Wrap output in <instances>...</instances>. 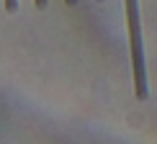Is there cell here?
I'll return each instance as SVG.
<instances>
[{
	"label": "cell",
	"instance_id": "cell-1",
	"mask_svg": "<svg viewBox=\"0 0 157 144\" xmlns=\"http://www.w3.org/2000/svg\"><path fill=\"white\" fill-rule=\"evenodd\" d=\"M129 23V47H132V64H134V93L136 100L149 98L147 82V62H144V36H142V18H139V0H124Z\"/></svg>",
	"mask_w": 157,
	"mask_h": 144
},
{
	"label": "cell",
	"instance_id": "cell-2",
	"mask_svg": "<svg viewBox=\"0 0 157 144\" xmlns=\"http://www.w3.org/2000/svg\"><path fill=\"white\" fill-rule=\"evenodd\" d=\"M3 5H5V10H10V13H13V10L18 8V0H3Z\"/></svg>",
	"mask_w": 157,
	"mask_h": 144
},
{
	"label": "cell",
	"instance_id": "cell-3",
	"mask_svg": "<svg viewBox=\"0 0 157 144\" xmlns=\"http://www.w3.org/2000/svg\"><path fill=\"white\" fill-rule=\"evenodd\" d=\"M36 3V8H44V5H47V0H34Z\"/></svg>",
	"mask_w": 157,
	"mask_h": 144
},
{
	"label": "cell",
	"instance_id": "cell-4",
	"mask_svg": "<svg viewBox=\"0 0 157 144\" xmlns=\"http://www.w3.org/2000/svg\"><path fill=\"white\" fill-rule=\"evenodd\" d=\"M64 3H70V5H72V3H75V0H64Z\"/></svg>",
	"mask_w": 157,
	"mask_h": 144
}]
</instances>
